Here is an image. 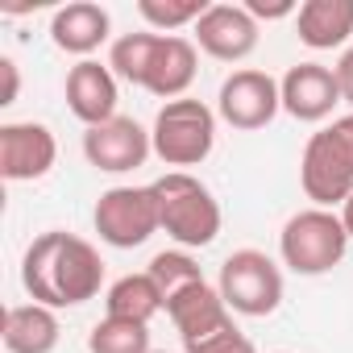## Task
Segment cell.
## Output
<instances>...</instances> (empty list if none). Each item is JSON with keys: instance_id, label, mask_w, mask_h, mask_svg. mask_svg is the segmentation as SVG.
I'll return each mask as SVG.
<instances>
[{"instance_id": "cell-1", "label": "cell", "mask_w": 353, "mask_h": 353, "mask_svg": "<svg viewBox=\"0 0 353 353\" xmlns=\"http://www.w3.org/2000/svg\"><path fill=\"white\" fill-rule=\"evenodd\" d=\"M21 287L30 295V303H46V307H79L88 299L100 295L104 287V262L100 250L75 233L50 229L42 237H34V245L21 258Z\"/></svg>"}, {"instance_id": "cell-2", "label": "cell", "mask_w": 353, "mask_h": 353, "mask_svg": "<svg viewBox=\"0 0 353 353\" xmlns=\"http://www.w3.org/2000/svg\"><path fill=\"white\" fill-rule=\"evenodd\" d=\"M158 196V216L162 233L179 250H204L221 233V204L216 196L188 170H166L162 179H154Z\"/></svg>"}, {"instance_id": "cell-3", "label": "cell", "mask_w": 353, "mask_h": 353, "mask_svg": "<svg viewBox=\"0 0 353 353\" xmlns=\"http://www.w3.org/2000/svg\"><path fill=\"white\" fill-rule=\"evenodd\" d=\"M345 250H349V233L341 225V212H332V208H303L279 233L283 266L303 279H316V274H328L332 266H341Z\"/></svg>"}, {"instance_id": "cell-4", "label": "cell", "mask_w": 353, "mask_h": 353, "mask_svg": "<svg viewBox=\"0 0 353 353\" xmlns=\"http://www.w3.org/2000/svg\"><path fill=\"white\" fill-rule=\"evenodd\" d=\"M150 141L166 166H200L216 145V112L192 96L170 100L158 108Z\"/></svg>"}, {"instance_id": "cell-5", "label": "cell", "mask_w": 353, "mask_h": 353, "mask_svg": "<svg viewBox=\"0 0 353 353\" xmlns=\"http://www.w3.org/2000/svg\"><path fill=\"white\" fill-rule=\"evenodd\" d=\"M221 299L237 316H274L283 303V270L262 250H233L221 262Z\"/></svg>"}, {"instance_id": "cell-6", "label": "cell", "mask_w": 353, "mask_h": 353, "mask_svg": "<svg viewBox=\"0 0 353 353\" xmlns=\"http://www.w3.org/2000/svg\"><path fill=\"white\" fill-rule=\"evenodd\" d=\"M92 225H96L100 241L112 245V250H137V245H145L154 233H162L154 183H145V188H108L96 200Z\"/></svg>"}, {"instance_id": "cell-7", "label": "cell", "mask_w": 353, "mask_h": 353, "mask_svg": "<svg viewBox=\"0 0 353 353\" xmlns=\"http://www.w3.org/2000/svg\"><path fill=\"white\" fill-rule=\"evenodd\" d=\"M299 183L316 208H336L353 196V154L332 133V125L307 137L303 158H299Z\"/></svg>"}, {"instance_id": "cell-8", "label": "cell", "mask_w": 353, "mask_h": 353, "mask_svg": "<svg viewBox=\"0 0 353 353\" xmlns=\"http://www.w3.org/2000/svg\"><path fill=\"white\" fill-rule=\"evenodd\" d=\"M283 108V96H279V79L266 75V71H254V67H241L233 71L221 92H216V117L241 133H254V129H266Z\"/></svg>"}, {"instance_id": "cell-9", "label": "cell", "mask_w": 353, "mask_h": 353, "mask_svg": "<svg viewBox=\"0 0 353 353\" xmlns=\"http://www.w3.org/2000/svg\"><path fill=\"white\" fill-rule=\"evenodd\" d=\"M150 154H154V141L133 117H112L83 133V158L104 174H129L145 166Z\"/></svg>"}, {"instance_id": "cell-10", "label": "cell", "mask_w": 353, "mask_h": 353, "mask_svg": "<svg viewBox=\"0 0 353 353\" xmlns=\"http://www.w3.org/2000/svg\"><path fill=\"white\" fill-rule=\"evenodd\" d=\"M59 158V141L38 121H9L0 125V174L9 183H34L50 174Z\"/></svg>"}, {"instance_id": "cell-11", "label": "cell", "mask_w": 353, "mask_h": 353, "mask_svg": "<svg viewBox=\"0 0 353 353\" xmlns=\"http://www.w3.org/2000/svg\"><path fill=\"white\" fill-rule=\"evenodd\" d=\"M192 42L216 63H241L258 50V21L245 13V5H208L192 30Z\"/></svg>"}, {"instance_id": "cell-12", "label": "cell", "mask_w": 353, "mask_h": 353, "mask_svg": "<svg viewBox=\"0 0 353 353\" xmlns=\"http://www.w3.org/2000/svg\"><path fill=\"white\" fill-rule=\"evenodd\" d=\"M279 96H283V112H291L295 121H328L341 100V83H336V71L324 67V63H299L291 67L283 79H279Z\"/></svg>"}, {"instance_id": "cell-13", "label": "cell", "mask_w": 353, "mask_h": 353, "mask_svg": "<svg viewBox=\"0 0 353 353\" xmlns=\"http://www.w3.org/2000/svg\"><path fill=\"white\" fill-rule=\"evenodd\" d=\"M166 316H170L174 328H179L183 349L200 345V341H208V336H216V332H225L233 324L229 303L221 299V291L208 279L196 283V287H188V291H179L174 299H166Z\"/></svg>"}, {"instance_id": "cell-14", "label": "cell", "mask_w": 353, "mask_h": 353, "mask_svg": "<svg viewBox=\"0 0 353 353\" xmlns=\"http://www.w3.org/2000/svg\"><path fill=\"white\" fill-rule=\"evenodd\" d=\"M67 108L88 129L112 121L117 117V75H112V67L96 63V59H79L67 71Z\"/></svg>"}, {"instance_id": "cell-15", "label": "cell", "mask_w": 353, "mask_h": 353, "mask_svg": "<svg viewBox=\"0 0 353 353\" xmlns=\"http://www.w3.org/2000/svg\"><path fill=\"white\" fill-rule=\"evenodd\" d=\"M196 67H200V54H196V42H192V38L162 34L141 92H150V96H158V100H166V104H170V100H183L188 88L196 83Z\"/></svg>"}, {"instance_id": "cell-16", "label": "cell", "mask_w": 353, "mask_h": 353, "mask_svg": "<svg viewBox=\"0 0 353 353\" xmlns=\"http://www.w3.org/2000/svg\"><path fill=\"white\" fill-rule=\"evenodd\" d=\"M108 34H112V17H108V9L92 5V0H71V5H63L50 17V42L63 54L88 59L92 50H100L108 42Z\"/></svg>"}, {"instance_id": "cell-17", "label": "cell", "mask_w": 353, "mask_h": 353, "mask_svg": "<svg viewBox=\"0 0 353 353\" xmlns=\"http://www.w3.org/2000/svg\"><path fill=\"white\" fill-rule=\"evenodd\" d=\"M299 42L307 50H336L353 38V0H303L295 13Z\"/></svg>"}, {"instance_id": "cell-18", "label": "cell", "mask_w": 353, "mask_h": 353, "mask_svg": "<svg viewBox=\"0 0 353 353\" xmlns=\"http://www.w3.org/2000/svg\"><path fill=\"white\" fill-rule=\"evenodd\" d=\"M0 336H5L9 353H54L63 328H59L54 307H46V303H13L5 312Z\"/></svg>"}, {"instance_id": "cell-19", "label": "cell", "mask_w": 353, "mask_h": 353, "mask_svg": "<svg viewBox=\"0 0 353 353\" xmlns=\"http://www.w3.org/2000/svg\"><path fill=\"white\" fill-rule=\"evenodd\" d=\"M104 307H108V316L150 324L158 312H166V295H162V287L150 279V270H141V274L117 279V283L108 287V295H104Z\"/></svg>"}, {"instance_id": "cell-20", "label": "cell", "mask_w": 353, "mask_h": 353, "mask_svg": "<svg viewBox=\"0 0 353 353\" xmlns=\"http://www.w3.org/2000/svg\"><path fill=\"white\" fill-rule=\"evenodd\" d=\"M158 38L154 30H141V34H121L108 50V67L117 79L133 83V88H145V75H150V63H154V50H158Z\"/></svg>"}, {"instance_id": "cell-21", "label": "cell", "mask_w": 353, "mask_h": 353, "mask_svg": "<svg viewBox=\"0 0 353 353\" xmlns=\"http://www.w3.org/2000/svg\"><path fill=\"white\" fill-rule=\"evenodd\" d=\"M88 353H154L150 349V324L104 316L88 332Z\"/></svg>"}, {"instance_id": "cell-22", "label": "cell", "mask_w": 353, "mask_h": 353, "mask_svg": "<svg viewBox=\"0 0 353 353\" xmlns=\"http://www.w3.org/2000/svg\"><path fill=\"white\" fill-rule=\"evenodd\" d=\"M137 13L154 34L196 30V21L208 13V0H137Z\"/></svg>"}, {"instance_id": "cell-23", "label": "cell", "mask_w": 353, "mask_h": 353, "mask_svg": "<svg viewBox=\"0 0 353 353\" xmlns=\"http://www.w3.org/2000/svg\"><path fill=\"white\" fill-rule=\"evenodd\" d=\"M150 279L162 287L166 299H174L179 291L204 283V270H200V262H196L188 250H162V254L150 258Z\"/></svg>"}, {"instance_id": "cell-24", "label": "cell", "mask_w": 353, "mask_h": 353, "mask_svg": "<svg viewBox=\"0 0 353 353\" xmlns=\"http://www.w3.org/2000/svg\"><path fill=\"white\" fill-rule=\"evenodd\" d=\"M188 353H258V349H254V341L237 324H229L225 332H216V336H208L200 345H188Z\"/></svg>"}, {"instance_id": "cell-25", "label": "cell", "mask_w": 353, "mask_h": 353, "mask_svg": "<svg viewBox=\"0 0 353 353\" xmlns=\"http://www.w3.org/2000/svg\"><path fill=\"white\" fill-rule=\"evenodd\" d=\"M245 13L254 21H279V17H295L299 5L295 0H245Z\"/></svg>"}, {"instance_id": "cell-26", "label": "cell", "mask_w": 353, "mask_h": 353, "mask_svg": "<svg viewBox=\"0 0 353 353\" xmlns=\"http://www.w3.org/2000/svg\"><path fill=\"white\" fill-rule=\"evenodd\" d=\"M0 79H5V92H0V108H9L17 100V88H21V75H17V63L13 59H0Z\"/></svg>"}, {"instance_id": "cell-27", "label": "cell", "mask_w": 353, "mask_h": 353, "mask_svg": "<svg viewBox=\"0 0 353 353\" xmlns=\"http://www.w3.org/2000/svg\"><path fill=\"white\" fill-rule=\"evenodd\" d=\"M332 71H336V83H341V100H345V104H353V46L336 59V67H332Z\"/></svg>"}, {"instance_id": "cell-28", "label": "cell", "mask_w": 353, "mask_h": 353, "mask_svg": "<svg viewBox=\"0 0 353 353\" xmlns=\"http://www.w3.org/2000/svg\"><path fill=\"white\" fill-rule=\"evenodd\" d=\"M332 133H336V137L345 141V150L353 154V112H345V117H336V121H332Z\"/></svg>"}, {"instance_id": "cell-29", "label": "cell", "mask_w": 353, "mask_h": 353, "mask_svg": "<svg viewBox=\"0 0 353 353\" xmlns=\"http://www.w3.org/2000/svg\"><path fill=\"white\" fill-rule=\"evenodd\" d=\"M341 225H345V233H349V241H353V196L341 204Z\"/></svg>"}]
</instances>
